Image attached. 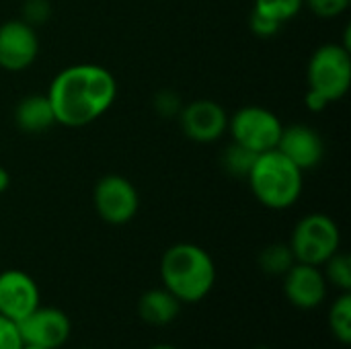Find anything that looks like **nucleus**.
I'll return each mask as SVG.
<instances>
[{
    "mask_svg": "<svg viewBox=\"0 0 351 349\" xmlns=\"http://www.w3.org/2000/svg\"><path fill=\"white\" fill-rule=\"evenodd\" d=\"M39 56V37L33 25L12 19L0 25V68L6 72L27 70Z\"/></svg>",
    "mask_w": 351,
    "mask_h": 349,
    "instance_id": "1a4fd4ad",
    "label": "nucleus"
},
{
    "mask_svg": "<svg viewBox=\"0 0 351 349\" xmlns=\"http://www.w3.org/2000/svg\"><path fill=\"white\" fill-rule=\"evenodd\" d=\"M284 294L298 311H315L327 298V280L317 265L294 263L284 276Z\"/></svg>",
    "mask_w": 351,
    "mask_h": 349,
    "instance_id": "f8f14e48",
    "label": "nucleus"
},
{
    "mask_svg": "<svg viewBox=\"0 0 351 349\" xmlns=\"http://www.w3.org/2000/svg\"><path fill=\"white\" fill-rule=\"evenodd\" d=\"M21 19L29 25H43L49 14H51V4L49 0H25L21 8Z\"/></svg>",
    "mask_w": 351,
    "mask_h": 349,
    "instance_id": "5701e85b",
    "label": "nucleus"
},
{
    "mask_svg": "<svg viewBox=\"0 0 351 349\" xmlns=\"http://www.w3.org/2000/svg\"><path fill=\"white\" fill-rule=\"evenodd\" d=\"M160 280L179 302L204 300L216 284V263L212 255L195 243H177L160 259Z\"/></svg>",
    "mask_w": 351,
    "mask_h": 349,
    "instance_id": "f03ea898",
    "label": "nucleus"
},
{
    "mask_svg": "<svg viewBox=\"0 0 351 349\" xmlns=\"http://www.w3.org/2000/svg\"><path fill=\"white\" fill-rule=\"evenodd\" d=\"M304 105H306V109H308V111H313V113H319V111H325V107L329 105V101H327V99H325L321 93H317V91L308 88V91H306Z\"/></svg>",
    "mask_w": 351,
    "mask_h": 349,
    "instance_id": "a878e982",
    "label": "nucleus"
},
{
    "mask_svg": "<svg viewBox=\"0 0 351 349\" xmlns=\"http://www.w3.org/2000/svg\"><path fill=\"white\" fill-rule=\"evenodd\" d=\"M10 187V175L4 167H0V193H4Z\"/></svg>",
    "mask_w": 351,
    "mask_h": 349,
    "instance_id": "bb28decb",
    "label": "nucleus"
},
{
    "mask_svg": "<svg viewBox=\"0 0 351 349\" xmlns=\"http://www.w3.org/2000/svg\"><path fill=\"white\" fill-rule=\"evenodd\" d=\"M25 346L60 349L72 335L70 317L56 306H37L23 321L16 323Z\"/></svg>",
    "mask_w": 351,
    "mask_h": 349,
    "instance_id": "6e6552de",
    "label": "nucleus"
},
{
    "mask_svg": "<svg viewBox=\"0 0 351 349\" xmlns=\"http://www.w3.org/2000/svg\"><path fill=\"white\" fill-rule=\"evenodd\" d=\"M327 323L331 329V335L343 344H351V294L350 292H341V296L335 298V302L329 309L327 315Z\"/></svg>",
    "mask_w": 351,
    "mask_h": 349,
    "instance_id": "dca6fc26",
    "label": "nucleus"
},
{
    "mask_svg": "<svg viewBox=\"0 0 351 349\" xmlns=\"http://www.w3.org/2000/svg\"><path fill=\"white\" fill-rule=\"evenodd\" d=\"M23 346L16 323L0 315V349H23Z\"/></svg>",
    "mask_w": 351,
    "mask_h": 349,
    "instance_id": "b1692460",
    "label": "nucleus"
},
{
    "mask_svg": "<svg viewBox=\"0 0 351 349\" xmlns=\"http://www.w3.org/2000/svg\"><path fill=\"white\" fill-rule=\"evenodd\" d=\"M152 105H154V111L160 117H179V113L183 109L181 97L175 91H160V93H156L154 99H152Z\"/></svg>",
    "mask_w": 351,
    "mask_h": 349,
    "instance_id": "412c9836",
    "label": "nucleus"
},
{
    "mask_svg": "<svg viewBox=\"0 0 351 349\" xmlns=\"http://www.w3.org/2000/svg\"><path fill=\"white\" fill-rule=\"evenodd\" d=\"M41 304L37 282L23 269L0 274V315L19 323Z\"/></svg>",
    "mask_w": 351,
    "mask_h": 349,
    "instance_id": "9b49d317",
    "label": "nucleus"
},
{
    "mask_svg": "<svg viewBox=\"0 0 351 349\" xmlns=\"http://www.w3.org/2000/svg\"><path fill=\"white\" fill-rule=\"evenodd\" d=\"M276 150L292 160L302 173L317 169L325 156V142L321 134L306 123H292L282 130Z\"/></svg>",
    "mask_w": 351,
    "mask_h": 349,
    "instance_id": "ddd939ff",
    "label": "nucleus"
},
{
    "mask_svg": "<svg viewBox=\"0 0 351 349\" xmlns=\"http://www.w3.org/2000/svg\"><path fill=\"white\" fill-rule=\"evenodd\" d=\"M150 349H177L175 346H169V344H158V346H152Z\"/></svg>",
    "mask_w": 351,
    "mask_h": 349,
    "instance_id": "cd10ccee",
    "label": "nucleus"
},
{
    "mask_svg": "<svg viewBox=\"0 0 351 349\" xmlns=\"http://www.w3.org/2000/svg\"><path fill=\"white\" fill-rule=\"evenodd\" d=\"M257 349H271V348H265V346H261V348H257Z\"/></svg>",
    "mask_w": 351,
    "mask_h": 349,
    "instance_id": "c756f323",
    "label": "nucleus"
},
{
    "mask_svg": "<svg viewBox=\"0 0 351 349\" xmlns=\"http://www.w3.org/2000/svg\"><path fill=\"white\" fill-rule=\"evenodd\" d=\"M84 349H88V348H84Z\"/></svg>",
    "mask_w": 351,
    "mask_h": 349,
    "instance_id": "7c9ffc66",
    "label": "nucleus"
},
{
    "mask_svg": "<svg viewBox=\"0 0 351 349\" xmlns=\"http://www.w3.org/2000/svg\"><path fill=\"white\" fill-rule=\"evenodd\" d=\"M93 202L99 218L113 226L128 224L140 210V193L136 185L121 175L101 177L95 185Z\"/></svg>",
    "mask_w": 351,
    "mask_h": 349,
    "instance_id": "0eeeda50",
    "label": "nucleus"
},
{
    "mask_svg": "<svg viewBox=\"0 0 351 349\" xmlns=\"http://www.w3.org/2000/svg\"><path fill=\"white\" fill-rule=\"evenodd\" d=\"M257 154H253L251 150L243 148L241 144L232 142L230 146L224 148V154H222V169L232 175V177H239V179H247L253 163H255Z\"/></svg>",
    "mask_w": 351,
    "mask_h": 349,
    "instance_id": "6ab92c4d",
    "label": "nucleus"
},
{
    "mask_svg": "<svg viewBox=\"0 0 351 349\" xmlns=\"http://www.w3.org/2000/svg\"><path fill=\"white\" fill-rule=\"evenodd\" d=\"M341 247V232L337 222L327 214H306L292 230L290 249L298 263L321 267Z\"/></svg>",
    "mask_w": 351,
    "mask_h": 349,
    "instance_id": "20e7f679",
    "label": "nucleus"
},
{
    "mask_svg": "<svg viewBox=\"0 0 351 349\" xmlns=\"http://www.w3.org/2000/svg\"><path fill=\"white\" fill-rule=\"evenodd\" d=\"M308 88L321 93L329 103L348 95L351 84V49L341 43L317 47L306 68Z\"/></svg>",
    "mask_w": 351,
    "mask_h": 349,
    "instance_id": "39448f33",
    "label": "nucleus"
},
{
    "mask_svg": "<svg viewBox=\"0 0 351 349\" xmlns=\"http://www.w3.org/2000/svg\"><path fill=\"white\" fill-rule=\"evenodd\" d=\"M249 27H251V31H253L257 37H263V39L274 37V35L282 29V25H278V23H274V21H269V19L257 14V12H251V16H249Z\"/></svg>",
    "mask_w": 351,
    "mask_h": 349,
    "instance_id": "393cba45",
    "label": "nucleus"
},
{
    "mask_svg": "<svg viewBox=\"0 0 351 349\" xmlns=\"http://www.w3.org/2000/svg\"><path fill=\"white\" fill-rule=\"evenodd\" d=\"M351 0H304L308 10L319 19H335L350 8Z\"/></svg>",
    "mask_w": 351,
    "mask_h": 349,
    "instance_id": "4be33fe9",
    "label": "nucleus"
},
{
    "mask_svg": "<svg viewBox=\"0 0 351 349\" xmlns=\"http://www.w3.org/2000/svg\"><path fill=\"white\" fill-rule=\"evenodd\" d=\"M284 123L267 107L247 105L228 115V134L232 142L251 150L253 154H263L278 146Z\"/></svg>",
    "mask_w": 351,
    "mask_h": 349,
    "instance_id": "423d86ee",
    "label": "nucleus"
},
{
    "mask_svg": "<svg viewBox=\"0 0 351 349\" xmlns=\"http://www.w3.org/2000/svg\"><path fill=\"white\" fill-rule=\"evenodd\" d=\"M45 95L56 123L84 128L111 109L117 97V80L101 64H72L53 76Z\"/></svg>",
    "mask_w": 351,
    "mask_h": 349,
    "instance_id": "f257e3e1",
    "label": "nucleus"
},
{
    "mask_svg": "<svg viewBox=\"0 0 351 349\" xmlns=\"http://www.w3.org/2000/svg\"><path fill=\"white\" fill-rule=\"evenodd\" d=\"M325 280L327 284L339 288L341 292H350L351 290V259L348 253L337 251L335 255H331L325 263Z\"/></svg>",
    "mask_w": 351,
    "mask_h": 349,
    "instance_id": "aec40b11",
    "label": "nucleus"
},
{
    "mask_svg": "<svg viewBox=\"0 0 351 349\" xmlns=\"http://www.w3.org/2000/svg\"><path fill=\"white\" fill-rule=\"evenodd\" d=\"M294 263H296L294 253L290 245H284V243H274L265 247L259 255V267L267 276H284Z\"/></svg>",
    "mask_w": 351,
    "mask_h": 349,
    "instance_id": "f3484780",
    "label": "nucleus"
},
{
    "mask_svg": "<svg viewBox=\"0 0 351 349\" xmlns=\"http://www.w3.org/2000/svg\"><path fill=\"white\" fill-rule=\"evenodd\" d=\"M302 6H304V0H255L253 12L278 25H286L288 21L298 16Z\"/></svg>",
    "mask_w": 351,
    "mask_h": 349,
    "instance_id": "a211bd4d",
    "label": "nucleus"
},
{
    "mask_svg": "<svg viewBox=\"0 0 351 349\" xmlns=\"http://www.w3.org/2000/svg\"><path fill=\"white\" fill-rule=\"evenodd\" d=\"M181 311V302L167 290V288H154L142 294L138 302V315L146 325L152 327H167L171 325Z\"/></svg>",
    "mask_w": 351,
    "mask_h": 349,
    "instance_id": "2eb2a0df",
    "label": "nucleus"
},
{
    "mask_svg": "<svg viewBox=\"0 0 351 349\" xmlns=\"http://www.w3.org/2000/svg\"><path fill=\"white\" fill-rule=\"evenodd\" d=\"M56 123L47 95H27L14 107V125L25 134H43Z\"/></svg>",
    "mask_w": 351,
    "mask_h": 349,
    "instance_id": "4468645a",
    "label": "nucleus"
},
{
    "mask_svg": "<svg viewBox=\"0 0 351 349\" xmlns=\"http://www.w3.org/2000/svg\"><path fill=\"white\" fill-rule=\"evenodd\" d=\"M247 183L261 206L269 210H288L302 195L304 173L274 148L257 154L247 175Z\"/></svg>",
    "mask_w": 351,
    "mask_h": 349,
    "instance_id": "7ed1b4c3",
    "label": "nucleus"
},
{
    "mask_svg": "<svg viewBox=\"0 0 351 349\" xmlns=\"http://www.w3.org/2000/svg\"><path fill=\"white\" fill-rule=\"evenodd\" d=\"M23 349H47V348H37V346H23Z\"/></svg>",
    "mask_w": 351,
    "mask_h": 349,
    "instance_id": "c85d7f7f",
    "label": "nucleus"
},
{
    "mask_svg": "<svg viewBox=\"0 0 351 349\" xmlns=\"http://www.w3.org/2000/svg\"><path fill=\"white\" fill-rule=\"evenodd\" d=\"M179 123L189 140L210 144L220 140L228 130V113L220 103L212 99H195L183 105L179 113Z\"/></svg>",
    "mask_w": 351,
    "mask_h": 349,
    "instance_id": "9d476101",
    "label": "nucleus"
}]
</instances>
